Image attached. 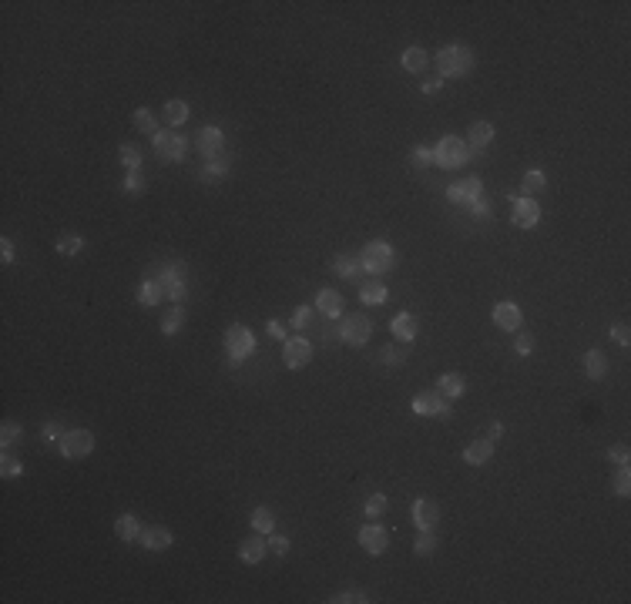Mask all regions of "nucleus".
I'll return each mask as SVG.
<instances>
[{"instance_id":"72a5a7b5","label":"nucleus","mask_w":631,"mask_h":604,"mask_svg":"<svg viewBox=\"0 0 631 604\" xmlns=\"http://www.w3.org/2000/svg\"><path fill=\"white\" fill-rule=\"evenodd\" d=\"M292 329H299L303 336L316 332V309H312V305H299L296 316H292Z\"/></svg>"},{"instance_id":"7ed1b4c3","label":"nucleus","mask_w":631,"mask_h":604,"mask_svg":"<svg viewBox=\"0 0 631 604\" xmlns=\"http://www.w3.org/2000/svg\"><path fill=\"white\" fill-rule=\"evenodd\" d=\"M148 276H154L165 289V299L172 305H181L188 296V285H185V262H161L158 269H152Z\"/></svg>"},{"instance_id":"4468645a","label":"nucleus","mask_w":631,"mask_h":604,"mask_svg":"<svg viewBox=\"0 0 631 604\" xmlns=\"http://www.w3.org/2000/svg\"><path fill=\"white\" fill-rule=\"evenodd\" d=\"M195 148H199V154H202L205 161H208V158H215L219 151H226V134H222V128L205 125L202 131L195 134Z\"/></svg>"},{"instance_id":"412c9836","label":"nucleus","mask_w":631,"mask_h":604,"mask_svg":"<svg viewBox=\"0 0 631 604\" xmlns=\"http://www.w3.org/2000/svg\"><path fill=\"white\" fill-rule=\"evenodd\" d=\"M316 312H323L326 319H339L343 316V296L336 289H319L316 292Z\"/></svg>"},{"instance_id":"5fc2aeb1","label":"nucleus","mask_w":631,"mask_h":604,"mask_svg":"<svg viewBox=\"0 0 631 604\" xmlns=\"http://www.w3.org/2000/svg\"><path fill=\"white\" fill-rule=\"evenodd\" d=\"M332 604H350V601H370L363 591H356V594H350V591H343V594H336V598H329Z\"/></svg>"},{"instance_id":"de8ad7c7","label":"nucleus","mask_w":631,"mask_h":604,"mask_svg":"<svg viewBox=\"0 0 631 604\" xmlns=\"http://www.w3.org/2000/svg\"><path fill=\"white\" fill-rule=\"evenodd\" d=\"M410 158H413L417 168H427V165H433V148H423V145H420V148L410 151Z\"/></svg>"},{"instance_id":"39448f33","label":"nucleus","mask_w":631,"mask_h":604,"mask_svg":"<svg viewBox=\"0 0 631 604\" xmlns=\"http://www.w3.org/2000/svg\"><path fill=\"white\" fill-rule=\"evenodd\" d=\"M226 352H228V363L232 366H242L249 356L255 352V336L249 326L235 323V326L226 329Z\"/></svg>"},{"instance_id":"4be33fe9","label":"nucleus","mask_w":631,"mask_h":604,"mask_svg":"<svg viewBox=\"0 0 631 604\" xmlns=\"http://www.w3.org/2000/svg\"><path fill=\"white\" fill-rule=\"evenodd\" d=\"M266 554H269V541H262V537H249V541L239 544V561L242 564H262Z\"/></svg>"},{"instance_id":"37998d69","label":"nucleus","mask_w":631,"mask_h":604,"mask_svg":"<svg viewBox=\"0 0 631 604\" xmlns=\"http://www.w3.org/2000/svg\"><path fill=\"white\" fill-rule=\"evenodd\" d=\"M379 363H383V366H403L406 352L397 350V346H383V350H379Z\"/></svg>"},{"instance_id":"a18cd8bd","label":"nucleus","mask_w":631,"mask_h":604,"mask_svg":"<svg viewBox=\"0 0 631 604\" xmlns=\"http://www.w3.org/2000/svg\"><path fill=\"white\" fill-rule=\"evenodd\" d=\"M0 474L10 480V477H21L24 474V463L17 460V456H10V453H3V460H0Z\"/></svg>"},{"instance_id":"6ab92c4d","label":"nucleus","mask_w":631,"mask_h":604,"mask_svg":"<svg viewBox=\"0 0 631 604\" xmlns=\"http://www.w3.org/2000/svg\"><path fill=\"white\" fill-rule=\"evenodd\" d=\"M232 161H235V158H232V151H219L215 158H208V161H205V168L199 172V178H202V181H222V178L232 172Z\"/></svg>"},{"instance_id":"dca6fc26","label":"nucleus","mask_w":631,"mask_h":604,"mask_svg":"<svg viewBox=\"0 0 631 604\" xmlns=\"http://www.w3.org/2000/svg\"><path fill=\"white\" fill-rule=\"evenodd\" d=\"M359 547L366 554H383L386 551V544H390V534H386V527H379V524H366V527H359Z\"/></svg>"},{"instance_id":"864d4df0","label":"nucleus","mask_w":631,"mask_h":604,"mask_svg":"<svg viewBox=\"0 0 631 604\" xmlns=\"http://www.w3.org/2000/svg\"><path fill=\"white\" fill-rule=\"evenodd\" d=\"M0 259H3V265H10V262L17 259V252H14V242H10V239H0Z\"/></svg>"},{"instance_id":"1a4fd4ad","label":"nucleus","mask_w":631,"mask_h":604,"mask_svg":"<svg viewBox=\"0 0 631 604\" xmlns=\"http://www.w3.org/2000/svg\"><path fill=\"white\" fill-rule=\"evenodd\" d=\"M94 450V433L91 430H68L64 436H61V456H68V460H84V456H91Z\"/></svg>"},{"instance_id":"6e6d98bb","label":"nucleus","mask_w":631,"mask_h":604,"mask_svg":"<svg viewBox=\"0 0 631 604\" xmlns=\"http://www.w3.org/2000/svg\"><path fill=\"white\" fill-rule=\"evenodd\" d=\"M440 91H443V81H440V77H430V81H423V94H427V98H437Z\"/></svg>"},{"instance_id":"9d476101","label":"nucleus","mask_w":631,"mask_h":604,"mask_svg":"<svg viewBox=\"0 0 631 604\" xmlns=\"http://www.w3.org/2000/svg\"><path fill=\"white\" fill-rule=\"evenodd\" d=\"M309 359H312V343L306 336H292V339L282 343V363H286V370H303V366H309Z\"/></svg>"},{"instance_id":"cd10ccee","label":"nucleus","mask_w":631,"mask_h":604,"mask_svg":"<svg viewBox=\"0 0 631 604\" xmlns=\"http://www.w3.org/2000/svg\"><path fill=\"white\" fill-rule=\"evenodd\" d=\"M114 534L125 541V544H131V541H138V534H141V524H138V517L134 514H121L118 521H114Z\"/></svg>"},{"instance_id":"393cba45","label":"nucleus","mask_w":631,"mask_h":604,"mask_svg":"<svg viewBox=\"0 0 631 604\" xmlns=\"http://www.w3.org/2000/svg\"><path fill=\"white\" fill-rule=\"evenodd\" d=\"M161 299H165V289H161V282L154 276H148L141 285H138V302H141L145 309H154Z\"/></svg>"},{"instance_id":"13d9d810","label":"nucleus","mask_w":631,"mask_h":604,"mask_svg":"<svg viewBox=\"0 0 631 604\" xmlns=\"http://www.w3.org/2000/svg\"><path fill=\"white\" fill-rule=\"evenodd\" d=\"M269 336H272V339H282V343H286V339H289V336H286V326H282V323H279V319H269Z\"/></svg>"},{"instance_id":"c756f323","label":"nucleus","mask_w":631,"mask_h":604,"mask_svg":"<svg viewBox=\"0 0 631 604\" xmlns=\"http://www.w3.org/2000/svg\"><path fill=\"white\" fill-rule=\"evenodd\" d=\"M437 390H440L447 400H457V396L467 390V383H463V376H460V373H443V376L437 379Z\"/></svg>"},{"instance_id":"c85d7f7f","label":"nucleus","mask_w":631,"mask_h":604,"mask_svg":"<svg viewBox=\"0 0 631 604\" xmlns=\"http://www.w3.org/2000/svg\"><path fill=\"white\" fill-rule=\"evenodd\" d=\"M54 249H57V255H64V259H74V255L84 252V239L74 235V232H64V235L54 242Z\"/></svg>"},{"instance_id":"bf43d9fd","label":"nucleus","mask_w":631,"mask_h":604,"mask_svg":"<svg viewBox=\"0 0 631 604\" xmlns=\"http://www.w3.org/2000/svg\"><path fill=\"white\" fill-rule=\"evenodd\" d=\"M501 436H504V423H490V427H487V440H490V443H497Z\"/></svg>"},{"instance_id":"0eeeda50","label":"nucleus","mask_w":631,"mask_h":604,"mask_svg":"<svg viewBox=\"0 0 631 604\" xmlns=\"http://www.w3.org/2000/svg\"><path fill=\"white\" fill-rule=\"evenodd\" d=\"M152 148L165 165H175V161H181L188 154V138L178 134V131H158L152 138Z\"/></svg>"},{"instance_id":"e433bc0d","label":"nucleus","mask_w":631,"mask_h":604,"mask_svg":"<svg viewBox=\"0 0 631 604\" xmlns=\"http://www.w3.org/2000/svg\"><path fill=\"white\" fill-rule=\"evenodd\" d=\"M437 551V534L433 530H420L417 534V541H413V554L417 557H427V554Z\"/></svg>"},{"instance_id":"4d7b16f0","label":"nucleus","mask_w":631,"mask_h":604,"mask_svg":"<svg viewBox=\"0 0 631 604\" xmlns=\"http://www.w3.org/2000/svg\"><path fill=\"white\" fill-rule=\"evenodd\" d=\"M470 212H474L477 219H490V201H487V199H477L474 205H470Z\"/></svg>"},{"instance_id":"423d86ee","label":"nucleus","mask_w":631,"mask_h":604,"mask_svg":"<svg viewBox=\"0 0 631 604\" xmlns=\"http://www.w3.org/2000/svg\"><path fill=\"white\" fill-rule=\"evenodd\" d=\"M370 336H373V319L366 316V312H353V316H343V326H339V339L346 343V346H366L370 343Z\"/></svg>"},{"instance_id":"f03ea898","label":"nucleus","mask_w":631,"mask_h":604,"mask_svg":"<svg viewBox=\"0 0 631 604\" xmlns=\"http://www.w3.org/2000/svg\"><path fill=\"white\" fill-rule=\"evenodd\" d=\"M359 262H363V269H366V276H390L393 269H397V262H400V255L397 249L390 245V242H383V239H373V242H366L363 252H359Z\"/></svg>"},{"instance_id":"6e6552de","label":"nucleus","mask_w":631,"mask_h":604,"mask_svg":"<svg viewBox=\"0 0 631 604\" xmlns=\"http://www.w3.org/2000/svg\"><path fill=\"white\" fill-rule=\"evenodd\" d=\"M413 413H417V416H437V420H447L454 410H450V400H447L440 390H427V393H417V396H413Z\"/></svg>"},{"instance_id":"aec40b11","label":"nucleus","mask_w":631,"mask_h":604,"mask_svg":"<svg viewBox=\"0 0 631 604\" xmlns=\"http://www.w3.org/2000/svg\"><path fill=\"white\" fill-rule=\"evenodd\" d=\"M332 269L346 279V282H356V285H363V282H366V269H363L359 255H339V259L332 262Z\"/></svg>"},{"instance_id":"9b49d317","label":"nucleus","mask_w":631,"mask_h":604,"mask_svg":"<svg viewBox=\"0 0 631 604\" xmlns=\"http://www.w3.org/2000/svg\"><path fill=\"white\" fill-rule=\"evenodd\" d=\"M447 199L454 201V205H463V208H470L477 199H483V181H480L477 175L463 178V181H457V185H450L447 188Z\"/></svg>"},{"instance_id":"7c9ffc66","label":"nucleus","mask_w":631,"mask_h":604,"mask_svg":"<svg viewBox=\"0 0 631 604\" xmlns=\"http://www.w3.org/2000/svg\"><path fill=\"white\" fill-rule=\"evenodd\" d=\"M605 373H608L605 352H598V350L584 352V376H588V379H601Z\"/></svg>"},{"instance_id":"473e14b6","label":"nucleus","mask_w":631,"mask_h":604,"mask_svg":"<svg viewBox=\"0 0 631 604\" xmlns=\"http://www.w3.org/2000/svg\"><path fill=\"white\" fill-rule=\"evenodd\" d=\"M181 326H185V305L165 309V316H161V332H165V336H175Z\"/></svg>"},{"instance_id":"f704fd0d","label":"nucleus","mask_w":631,"mask_h":604,"mask_svg":"<svg viewBox=\"0 0 631 604\" xmlns=\"http://www.w3.org/2000/svg\"><path fill=\"white\" fill-rule=\"evenodd\" d=\"M249 524H252L259 534H272V530H276V514H272L269 507H255L252 517H249Z\"/></svg>"},{"instance_id":"f8f14e48","label":"nucleus","mask_w":631,"mask_h":604,"mask_svg":"<svg viewBox=\"0 0 631 604\" xmlns=\"http://www.w3.org/2000/svg\"><path fill=\"white\" fill-rule=\"evenodd\" d=\"M514 208H510V222L517 228H537V222H541V205L534 199H514L510 201Z\"/></svg>"},{"instance_id":"b1692460","label":"nucleus","mask_w":631,"mask_h":604,"mask_svg":"<svg viewBox=\"0 0 631 604\" xmlns=\"http://www.w3.org/2000/svg\"><path fill=\"white\" fill-rule=\"evenodd\" d=\"M494 456V443L483 436V440H474V443H467L463 447V463H470V467H480V463H487Z\"/></svg>"},{"instance_id":"a878e982","label":"nucleus","mask_w":631,"mask_h":604,"mask_svg":"<svg viewBox=\"0 0 631 604\" xmlns=\"http://www.w3.org/2000/svg\"><path fill=\"white\" fill-rule=\"evenodd\" d=\"M359 299L366 302V305H383V302L390 299V289H386L379 279L370 276V282H363V285H359Z\"/></svg>"},{"instance_id":"58836bf2","label":"nucleus","mask_w":631,"mask_h":604,"mask_svg":"<svg viewBox=\"0 0 631 604\" xmlns=\"http://www.w3.org/2000/svg\"><path fill=\"white\" fill-rule=\"evenodd\" d=\"M544 185H548V175H544V172H541V168H530L528 175H524V188H521V195H534V192H541V188H544Z\"/></svg>"},{"instance_id":"49530a36","label":"nucleus","mask_w":631,"mask_h":604,"mask_svg":"<svg viewBox=\"0 0 631 604\" xmlns=\"http://www.w3.org/2000/svg\"><path fill=\"white\" fill-rule=\"evenodd\" d=\"M534 346H537V339H534L530 332H514V352H517V356H530Z\"/></svg>"},{"instance_id":"8fccbe9b","label":"nucleus","mask_w":631,"mask_h":604,"mask_svg":"<svg viewBox=\"0 0 631 604\" xmlns=\"http://www.w3.org/2000/svg\"><path fill=\"white\" fill-rule=\"evenodd\" d=\"M289 547H292V544H289V537H282V534H272V537H269V551L279 554V557H282V554H289Z\"/></svg>"},{"instance_id":"20e7f679","label":"nucleus","mask_w":631,"mask_h":604,"mask_svg":"<svg viewBox=\"0 0 631 604\" xmlns=\"http://www.w3.org/2000/svg\"><path fill=\"white\" fill-rule=\"evenodd\" d=\"M467 161H470V145H467L463 138L447 134V138L437 141V148H433V165H437V168L454 172V168H463Z\"/></svg>"},{"instance_id":"c03bdc74","label":"nucleus","mask_w":631,"mask_h":604,"mask_svg":"<svg viewBox=\"0 0 631 604\" xmlns=\"http://www.w3.org/2000/svg\"><path fill=\"white\" fill-rule=\"evenodd\" d=\"M145 185H148V181H145L141 172H128L125 181H121V188H125L128 195H141V192H145Z\"/></svg>"},{"instance_id":"f3484780","label":"nucleus","mask_w":631,"mask_h":604,"mask_svg":"<svg viewBox=\"0 0 631 604\" xmlns=\"http://www.w3.org/2000/svg\"><path fill=\"white\" fill-rule=\"evenodd\" d=\"M138 541H141V547H145V551L161 554V551H168V547H172V541H175V537H172V530H168V527L152 524V527H141Z\"/></svg>"},{"instance_id":"09e8293b","label":"nucleus","mask_w":631,"mask_h":604,"mask_svg":"<svg viewBox=\"0 0 631 604\" xmlns=\"http://www.w3.org/2000/svg\"><path fill=\"white\" fill-rule=\"evenodd\" d=\"M628 456H631L628 443H618V447H611V450H608V460H614L618 467H625V463H628Z\"/></svg>"},{"instance_id":"603ef678","label":"nucleus","mask_w":631,"mask_h":604,"mask_svg":"<svg viewBox=\"0 0 631 604\" xmlns=\"http://www.w3.org/2000/svg\"><path fill=\"white\" fill-rule=\"evenodd\" d=\"M611 339L618 343V346H628L631 343V336H628V326L625 323H618V326H611Z\"/></svg>"},{"instance_id":"ea45409f","label":"nucleus","mask_w":631,"mask_h":604,"mask_svg":"<svg viewBox=\"0 0 631 604\" xmlns=\"http://www.w3.org/2000/svg\"><path fill=\"white\" fill-rule=\"evenodd\" d=\"M21 436H24V427L17 420H3V427H0V443L3 447H14Z\"/></svg>"},{"instance_id":"3c124183","label":"nucleus","mask_w":631,"mask_h":604,"mask_svg":"<svg viewBox=\"0 0 631 604\" xmlns=\"http://www.w3.org/2000/svg\"><path fill=\"white\" fill-rule=\"evenodd\" d=\"M64 433H68V430L61 427L57 420H51V423H44V440H48V443H54V440L61 443V436H64Z\"/></svg>"},{"instance_id":"c9c22d12","label":"nucleus","mask_w":631,"mask_h":604,"mask_svg":"<svg viewBox=\"0 0 631 604\" xmlns=\"http://www.w3.org/2000/svg\"><path fill=\"white\" fill-rule=\"evenodd\" d=\"M134 128H138L141 134H148V138L158 134V118H154L152 108H138V111H134Z\"/></svg>"},{"instance_id":"f257e3e1","label":"nucleus","mask_w":631,"mask_h":604,"mask_svg":"<svg viewBox=\"0 0 631 604\" xmlns=\"http://www.w3.org/2000/svg\"><path fill=\"white\" fill-rule=\"evenodd\" d=\"M433 64H437L440 81H457V77H467L477 68V50L467 48V44H447L433 57Z\"/></svg>"},{"instance_id":"2f4dec72","label":"nucleus","mask_w":631,"mask_h":604,"mask_svg":"<svg viewBox=\"0 0 631 604\" xmlns=\"http://www.w3.org/2000/svg\"><path fill=\"white\" fill-rule=\"evenodd\" d=\"M161 118H165V125L181 128L188 121V104H185V101H168V104L161 108Z\"/></svg>"},{"instance_id":"2eb2a0df","label":"nucleus","mask_w":631,"mask_h":604,"mask_svg":"<svg viewBox=\"0 0 631 604\" xmlns=\"http://www.w3.org/2000/svg\"><path fill=\"white\" fill-rule=\"evenodd\" d=\"M410 517H413L417 530H433L437 521H440V507L430 501V497H417L413 507H410Z\"/></svg>"},{"instance_id":"a211bd4d","label":"nucleus","mask_w":631,"mask_h":604,"mask_svg":"<svg viewBox=\"0 0 631 604\" xmlns=\"http://www.w3.org/2000/svg\"><path fill=\"white\" fill-rule=\"evenodd\" d=\"M390 332H393L400 343H413L417 332H420V319H417L413 312H397V316L390 319Z\"/></svg>"},{"instance_id":"ddd939ff","label":"nucleus","mask_w":631,"mask_h":604,"mask_svg":"<svg viewBox=\"0 0 631 604\" xmlns=\"http://www.w3.org/2000/svg\"><path fill=\"white\" fill-rule=\"evenodd\" d=\"M494 323H497V329H504V332H521V326H524V312H521V305L517 302H497L494 305Z\"/></svg>"},{"instance_id":"bb28decb","label":"nucleus","mask_w":631,"mask_h":604,"mask_svg":"<svg viewBox=\"0 0 631 604\" xmlns=\"http://www.w3.org/2000/svg\"><path fill=\"white\" fill-rule=\"evenodd\" d=\"M400 64H403V71H410V74H423L430 64L427 50L423 48H406L403 54H400Z\"/></svg>"},{"instance_id":"a19ab883","label":"nucleus","mask_w":631,"mask_h":604,"mask_svg":"<svg viewBox=\"0 0 631 604\" xmlns=\"http://www.w3.org/2000/svg\"><path fill=\"white\" fill-rule=\"evenodd\" d=\"M386 507H390L386 494H370L366 503H363V514H366V517H383V514H386Z\"/></svg>"},{"instance_id":"4c0bfd02","label":"nucleus","mask_w":631,"mask_h":604,"mask_svg":"<svg viewBox=\"0 0 631 604\" xmlns=\"http://www.w3.org/2000/svg\"><path fill=\"white\" fill-rule=\"evenodd\" d=\"M118 158H121V165H125L128 172H141V151L134 148V145H121L118 148Z\"/></svg>"},{"instance_id":"79ce46f5","label":"nucleus","mask_w":631,"mask_h":604,"mask_svg":"<svg viewBox=\"0 0 631 604\" xmlns=\"http://www.w3.org/2000/svg\"><path fill=\"white\" fill-rule=\"evenodd\" d=\"M611 487H614V494H618V497H628V494H631V470H628V463H625V467H618V474H614V480H611Z\"/></svg>"},{"instance_id":"5701e85b","label":"nucleus","mask_w":631,"mask_h":604,"mask_svg":"<svg viewBox=\"0 0 631 604\" xmlns=\"http://www.w3.org/2000/svg\"><path fill=\"white\" fill-rule=\"evenodd\" d=\"M463 141L470 145V151H483L490 141H494V125H490V121H474Z\"/></svg>"}]
</instances>
